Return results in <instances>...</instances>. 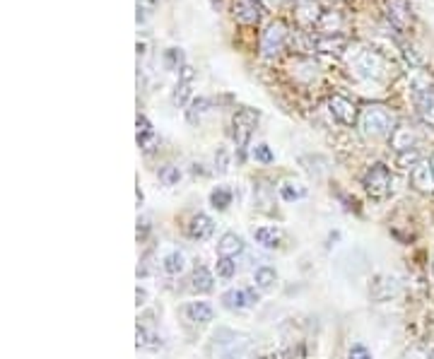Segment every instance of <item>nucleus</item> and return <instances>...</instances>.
Listing matches in <instances>:
<instances>
[{
	"instance_id": "31",
	"label": "nucleus",
	"mask_w": 434,
	"mask_h": 359,
	"mask_svg": "<svg viewBox=\"0 0 434 359\" xmlns=\"http://www.w3.org/2000/svg\"><path fill=\"white\" fill-rule=\"evenodd\" d=\"M179 179H181L179 166H164V169L159 171V181H162L164 186H176Z\"/></svg>"
},
{
	"instance_id": "30",
	"label": "nucleus",
	"mask_w": 434,
	"mask_h": 359,
	"mask_svg": "<svg viewBox=\"0 0 434 359\" xmlns=\"http://www.w3.org/2000/svg\"><path fill=\"white\" fill-rule=\"evenodd\" d=\"M251 157H254L256 161H261V164H270L272 159H275V155H272V150L268 148V145H254L251 148Z\"/></svg>"
},
{
	"instance_id": "43",
	"label": "nucleus",
	"mask_w": 434,
	"mask_h": 359,
	"mask_svg": "<svg viewBox=\"0 0 434 359\" xmlns=\"http://www.w3.org/2000/svg\"><path fill=\"white\" fill-rule=\"evenodd\" d=\"M430 166H432V171H434V155L430 157Z\"/></svg>"
},
{
	"instance_id": "14",
	"label": "nucleus",
	"mask_w": 434,
	"mask_h": 359,
	"mask_svg": "<svg viewBox=\"0 0 434 359\" xmlns=\"http://www.w3.org/2000/svg\"><path fill=\"white\" fill-rule=\"evenodd\" d=\"M370 295L374 301H386L396 295V280L388 275H376L370 285Z\"/></svg>"
},
{
	"instance_id": "24",
	"label": "nucleus",
	"mask_w": 434,
	"mask_h": 359,
	"mask_svg": "<svg viewBox=\"0 0 434 359\" xmlns=\"http://www.w3.org/2000/svg\"><path fill=\"white\" fill-rule=\"evenodd\" d=\"M254 282H256V287H261V290H272L277 282V272L272 270V268L263 265L254 272Z\"/></svg>"
},
{
	"instance_id": "42",
	"label": "nucleus",
	"mask_w": 434,
	"mask_h": 359,
	"mask_svg": "<svg viewBox=\"0 0 434 359\" xmlns=\"http://www.w3.org/2000/svg\"><path fill=\"white\" fill-rule=\"evenodd\" d=\"M263 5H268V8H275V5H280L282 0H261Z\"/></svg>"
},
{
	"instance_id": "34",
	"label": "nucleus",
	"mask_w": 434,
	"mask_h": 359,
	"mask_svg": "<svg viewBox=\"0 0 434 359\" xmlns=\"http://www.w3.org/2000/svg\"><path fill=\"white\" fill-rule=\"evenodd\" d=\"M135 128H138V138H140V135H150V133H155L153 123H150V121H148V116H143V114H138V119H135Z\"/></svg>"
},
{
	"instance_id": "13",
	"label": "nucleus",
	"mask_w": 434,
	"mask_h": 359,
	"mask_svg": "<svg viewBox=\"0 0 434 359\" xmlns=\"http://www.w3.org/2000/svg\"><path fill=\"white\" fill-rule=\"evenodd\" d=\"M415 143H417V135L410 125H398L391 133V148L396 150L398 155L408 152V150H415Z\"/></svg>"
},
{
	"instance_id": "19",
	"label": "nucleus",
	"mask_w": 434,
	"mask_h": 359,
	"mask_svg": "<svg viewBox=\"0 0 434 359\" xmlns=\"http://www.w3.org/2000/svg\"><path fill=\"white\" fill-rule=\"evenodd\" d=\"M222 306L229 308V311H236V308H246L249 306V297H246V290H227L222 295Z\"/></svg>"
},
{
	"instance_id": "23",
	"label": "nucleus",
	"mask_w": 434,
	"mask_h": 359,
	"mask_svg": "<svg viewBox=\"0 0 434 359\" xmlns=\"http://www.w3.org/2000/svg\"><path fill=\"white\" fill-rule=\"evenodd\" d=\"M162 63H164L166 70H176V73H179V70L186 65V55H184V51H181V49L171 46V49H166V51H164Z\"/></svg>"
},
{
	"instance_id": "28",
	"label": "nucleus",
	"mask_w": 434,
	"mask_h": 359,
	"mask_svg": "<svg viewBox=\"0 0 434 359\" xmlns=\"http://www.w3.org/2000/svg\"><path fill=\"white\" fill-rule=\"evenodd\" d=\"M157 8H159V0H138V3H135V10H138L135 19H138V24H143L150 15L157 12Z\"/></svg>"
},
{
	"instance_id": "29",
	"label": "nucleus",
	"mask_w": 434,
	"mask_h": 359,
	"mask_svg": "<svg viewBox=\"0 0 434 359\" xmlns=\"http://www.w3.org/2000/svg\"><path fill=\"white\" fill-rule=\"evenodd\" d=\"M215 270H217V275H220V277H225V280H229V277H234V272H236V263H234V258H225V256H220V258H217Z\"/></svg>"
},
{
	"instance_id": "36",
	"label": "nucleus",
	"mask_w": 434,
	"mask_h": 359,
	"mask_svg": "<svg viewBox=\"0 0 434 359\" xmlns=\"http://www.w3.org/2000/svg\"><path fill=\"white\" fill-rule=\"evenodd\" d=\"M179 80H186V82H193V80H196V70L191 68L189 63H186L184 68L179 70Z\"/></svg>"
},
{
	"instance_id": "37",
	"label": "nucleus",
	"mask_w": 434,
	"mask_h": 359,
	"mask_svg": "<svg viewBox=\"0 0 434 359\" xmlns=\"http://www.w3.org/2000/svg\"><path fill=\"white\" fill-rule=\"evenodd\" d=\"M282 357H285V359H304V345L290 347V350H287Z\"/></svg>"
},
{
	"instance_id": "4",
	"label": "nucleus",
	"mask_w": 434,
	"mask_h": 359,
	"mask_svg": "<svg viewBox=\"0 0 434 359\" xmlns=\"http://www.w3.org/2000/svg\"><path fill=\"white\" fill-rule=\"evenodd\" d=\"M362 184H365V191L374 200H386L393 189V176L386 164H372L370 169H367Z\"/></svg>"
},
{
	"instance_id": "41",
	"label": "nucleus",
	"mask_w": 434,
	"mask_h": 359,
	"mask_svg": "<svg viewBox=\"0 0 434 359\" xmlns=\"http://www.w3.org/2000/svg\"><path fill=\"white\" fill-rule=\"evenodd\" d=\"M135 299H138V306L148 304V292H145L143 287H138V290H135Z\"/></svg>"
},
{
	"instance_id": "39",
	"label": "nucleus",
	"mask_w": 434,
	"mask_h": 359,
	"mask_svg": "<svg viewBox=\"0 0 434 359\" xmlns=\"http://www.w3.org/2000/svg\"><path fill=\"white\" fill-rule=\"evenodd\" d=\"M217 166H220V171H227V152L225 150H217Z\"/></svg>"
},
{
	"instance_id": "17",
	"label": "nucleus",
	"mask_w": 434,
	"mask_h": 359,
	"mask_svg": "<svg viewBox=\"0 0 434 359\" xmlns=\"http://www.w3.org/2000/svg\"><path fill=\"white\" fill-rule=\"evenodd\" d=\"M213 285H215L213 272H210L205 265H196L193 277H191V290L198 292V295H205V292L213 290Z\"/></svg>"
},
{
	"instance_id": "20",
	"label": "nucleus",
	"mask_w": 434,
	"mask_h": 359,
	"mask_svg": "<svg viewBox=\"0 0 434 359\" xmlns=\"http://www.w3.org/2000/svg\"><path fill=\"white\" fill-rule=\"evenodd\" d=\"M254 236L266 249H275V246L280 244V229H275V227H259V229L254 231Z\"/></svg>"
},
{
	"instance_id": "45",
	"label": "nucleus",
	"mask_w": 434,
	"mask_h": 359,
	"mask_svg": "<svg viewBox=\"0 0 434 359\" xmlns=\"http://www.w3.org/2000/svg\"><path fill=\"white\" fill-rule=\"evenodd\" d=\"M432 268H434V263H432Z\"/></svg>"
},
{
	"instance_id": "40",
	"label": "nucleus",
	"mask_w": 434,
	"mask_h": 359,
	"mask_svg": "<svg viewBox=\"0 0 434 359\" xmlns=\"http://www.w3.org/2000/svg\"><path fill=\"white\" fill-rule=\"evenodd\" d=\"M246 297H249V306H254V304H259V301H261L259 292H256L254 287H249V290H246Z\"/></svg>"
},
{
	"instance_id": "18",
	"label": "nucleus",
	"mask_w": 434,
	"mask_h": 359,
	"mask_svg": "<svg viewBox=\"0 0 434 359\" xmlns=\"http://www.w3.org/2000/svg\"><path fill=\"white\" fill-rule=\"evenodd\" d=\"M210 106H213V102H210L208 97H193L189 109H186V121H189L191 125H198L200 119L210 111Z\"/></svg>"
},
{
	"instance_id": "10",
	"label": "nucleus",
	"mask_w": 434,
	"mask_h": 359,
	"mask_svg": "<svg viewBox=\"0 0 434 359\" xmlns=\"http://www.w3.org/2000/svg\"><path fill=\"white\" fill-rule=\"evenodd\" d=\"M295 15L302 27H319L321 17H324V10H321V5L316 0H300Z\"/></svg>"
},
{
	"instance_id": "26",
	"label": "nucleus",
	"mask_w": 434,
	"mask_h": 359,
	"mask_svg": "<svg viewBox=\"0 0 434 359\" xmlns=\"http://www.w3.org/2000/svg\"><path fill=\"white\" fill-rule=\"evenodd\" d=\"M280 198L285 203H295V200L306 198V186L302 184H282L280 186Z\"/></svg>"
},
{
	"instance_id": "6",
	"label": "nucleus",
	"mask_w": 434,
	"mask_h": 359,
	"mask_svg": "<svg viewBox=\"0 0 434 359\" xmlns=\"http://www.w3.org/2000/svg\"><path fill=\"white\" fill-rule=\"evenodd\" d=\"M259 123V114L251 109H239L232 119V125H234V143L236 148H246L254 135V128Z\"/></svg>"
},
{
	"instance_id": "33",
	"label": "nucleus",
	"mask_w": 434,
	"mask_h": 359,
	"mask_svg": "<svg viewBox=\"0 0 434 359\" xmlns=\"http://www.w3.org/2000/svg\"><path fill=\"white\" fill-rule=\"evenodd\" d=\"M157 143H159V138H157V133H150V135H140L138 138V145L145 150V152H153L155 148H157Z\"/></svg>"
},
{
	"instance_id": "38",
	"label": "nucleus",
	"mask_w": 434,
	"mask_h": 359,
	"mask_svg": "<svg viewBox=\"0 0 434 359\" xmlns=\"http://www.w3.org/2000/svg\"><path fill=\"white\" fill-rule=\"evenodd\" d=\"M398 161H401V164H408V161L417 164V152H415V150H408V152H401V155H398Z\"/></svg>"
},
{
	"instance_id": "35",
	"label": "nucleus",
	"mask_w": 434,
	"mask_h": 359,
	"mask_svg": "<svg viewBox=\"0 0 434 359\" xmlns=\"http://www.w3.org/2000/svg\"><path fill=\"white\" fill-rule=\"evenodd\" d=\"M347 359H372V352L365 345H352L347 352Z\"/></svg>"
},
{
	"instance_id": "21",
	"label": "nucleus",
	"mask_w": 434,
	"mask_h": 359,
	"mask_svg": "<svg viewBox=\"0 0 434 359\" xmlns=\"http://www.w3.org/2000/svg\"><path fill=\"white\" fill-rule=\"evenodd\" d=\"M232 198H234V193H232L227 186H217V189L210 191V205L215 207V210H227V207L232 205Z\"/></svg>"
},
{
	"instance_id": "15",
	"label": "nucleus",
	"mask_w": 434,
	"mask_h": 359,
	"mask_svg": "<svg viewBox=\"0 0 434 359\" xmlns=\"http://www.w3.org/2000/svg\"><path fill=\"white\" fill-rule=\"evenodd\" d=\"M241 251H244V239L239 234H234V231H227L220 239V244H217V254L225 258H236Z\"/></svg>"
},
{
	"instance_id": "1",
	"label": "nucleus",
	"mask_w": 434,
	"mask_h": 359,
	"mask_svg": "<svg viewBox=\"0 0 434 359\" xmlns=\"http://www.w3.org/2000/svg\"><path fill=\"white\" fill-rule=\"evenodd\" d=\"M360 133L365 138H383V135H391L396 130V116L381 104H367L360 111Z\"/></svg>"
},
{
	"instance_id": "8",
	"label": "nucleus",
	"mask_w": 434,
	"mask_h": 359,
	"mask_svg": "<svg viewBox=\"0 0 434 359\" xmlns=\"http://www.w3.org/2000/svg\"><path fill=\"white\" fill-rule=\"evenodd\" d=\"M410 184L417 193L422 195H432L434 193V171L430 166V161H417L410 171Z\"/></svg>"
},
{
	"instance_id": "27",
	"label": "nucleus",
	"mask_w": 434,
	"mask_h": 359,
	"mask_svg": "<svg viewBox=\"0 0 434 359\" xmlns=\"http://www.w3.org/2000/svg\"><path fill=\"white\" fill-rule=\"evenodd\" d=\"M340 32V15L338 12H324L319 22V34H338Z\"/></svg>"
},
{
	"instance_id": "3",
	"label": "nucleus",
	"mask_w": 434,
	"mask_h": 359,
	"mask_svg": "<svg viewBox=\"0 0 434 359\" xmlns=\"http://www.w3.org/2000/svg\"><path fill=\"white\" fill-rule=\"evenodd\" d=\"M352 49H355V53L345 55L347 63H350L362 78H374V80L381 78L383 70H386V63H383L381 55L376 53L374 49H362L360 44H355Z\"/></svg>"
},
{
	"instance_id": "9",
	"label": "nucleus",
	"mask_w": 434,
	"mask_h": 359,
	"mask_svg": "<svg viewBox=\"0 0 434 359\" xmlns=\"http://www.w3.org/2000/svg\"><path fill=\"white\" fill-rule=\"evenodd\" d=\"M413 104H415V111L422 123L434 128V89H415Z\"/></svg>"
},
{
	"instance_id": "25",
	"label": "nucleus",
	"mask_w": 434,
	"mask_h": 359,
	"mask_svg": "<svg viewBox=\"0 0 434 359\" xmlns=\"http://www.w3.org/2000/svg\"><path fill=\"white\" fill-rule=\"evenodd\" d=\"M191 89H193V82H186V80H179L171 92V104L174 106H186L191 104Z\"/></svg>"
},
{
	"instance_id": "12",
	"label": "nucleus",
	"mask_w": 434,
	"mask_h": 359,
	"mask_svg": "<svg viewBox=\"0 0 434 359\" xmlns=\"http://www.w3.org/2000/svg\"><path fill=\"white\" fill-rule=\"evenodd\" d=\"M263 15V8H261L259 0H239L234 5V19L236 22H244V24H254L261 19Z\"/></svg>"
},
{
	"instance_id": "44",
	"label": "nucleus",
	"mask_w": 434,
	"mask_h": 359,
	"mask_svg": "<svg viewBox=\"0 0 434 359\" xmlns=\"http://www.w3.org/2000/svg\"><path fill=\"white\" fill-rule=\"evenodd\" d=\"M336 3H342V0H336Z\"/></svg>"
},
{
	"instance_id": "5",
	"label": "nucleus",
	"mask_w": 434,
	"mask_h": 359,
	"mask_svg": "<svg viewBox=\"0 0 434 359\" xmlns=\"http://www.w3.org/2000/svg\"><path fill=\"white\" fill-rule=\"evenodd\" d=\"M383 15L398 32H408L413 27L410 0H383Z\"/></svg>"
},
{
	"instance_id": "22",
	"label": "nucleus",
	"mask_w": 434,
	"mask_h": 359,
	"mask_svg": "<svg viewBox=\"0 0 434 359\" xmlns=\"http://www.w3.org/2000/svg\"><path fill=\"white\" fill-rule=\"evenodd\" d=\"M186 268V258L181 251H171V254L164 256L162 261V270L166 272V275H179L181 270Z\"/></svg>"
},
{
	"instance_id": "11",
	"label": "nucleus",
	"mask_w": 434,
	"mask_h": 359,
	"mask_svg": "<svg viewBox=\"0 0 434 359\" xmlns=\"http://www.w3.org/2000/svg\"><path fill=\"white\" fill-rule=\"evenodd\" d=\"M215 231V222L213 217H208L205 212H198V215L191 217L189 222V236L193 241H208Z\"/></svg>"
},
{
	"instance_id": "2",
	"label": "nucleus",
	"mask_w": 434,
	"mask_h": 359,
	"mask_svg": "<svg viewBox=\"0 0 434 359\" xmlns=\"http://www.w3.org/2000/svg\"><path fill=\"white\" fill-rule=\"evenodd\" d=\"M287 39H290V29L282 19H272L268 27L261 32V42H259V51L261 58H277L285 49Z\"/></svg>"
},
{
	"instance_id": "32",
	"label": "nucleus",
	"mask_w": 434,
	"mask_h": 359,
	"mask_svg": "<svg viewBox=\"0 0 434 359\" xmlns=\"http://www.w3.org/2000/svg\"><path fill=\"white\" fill-rule=\"evenodd\" d=\"M157 345H162V342H157V338L150 335L145 328L138 326V347H157Z\"/></svg>"
},
{
	"instance_id": "16",
	"label": "nucleus",
	"mask_w": 434,
	"mask_h": 359,
	"mask_svg": "<svg viewBox=\"0 0 434 359\" xmlns=\"http://www.w3.org/2000/svg\"><path fill=\"white\" fill-rule=\"evenodd\" d=\"M186 318L193 323H210L215 318V311L208 301H191L189 306L184 308Z\"/></svg>"
},
{
	"instance_id": "7",
	"label": "nucleus",
	"mask_w": 434,
	"mask_h": 359,
	"mask_svg": "<svg viewBox=\"0 0 434 359\" xmlns=\"http://www.w3.org/2000/svg\"><path fill=\"white\" fill-rule=\"evenodd\" d=\"M328 109H331V114L336 116L342 125H355L357 121H360L357 106L347 97H342V94H333V97L328 99Z\"/></svg>"
}]
</instances>
